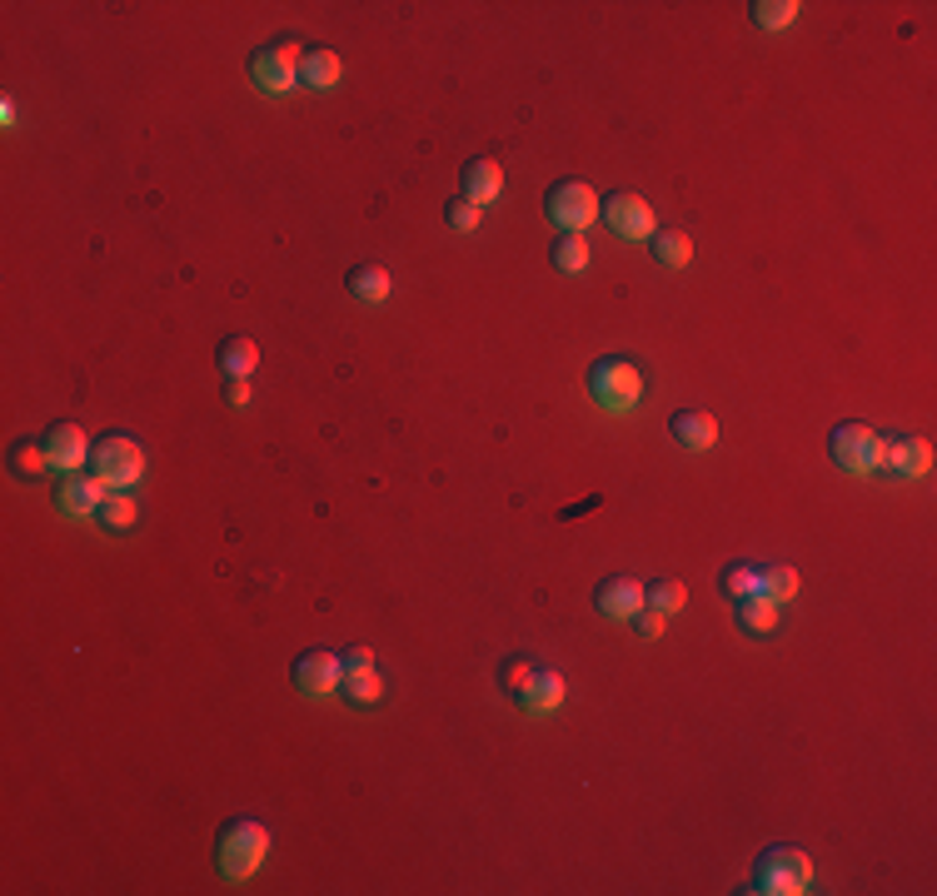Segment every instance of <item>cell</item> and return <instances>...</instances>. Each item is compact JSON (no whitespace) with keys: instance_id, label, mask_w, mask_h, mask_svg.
I'll list each match as a JSON object with an SVG mask.
<instances>
[{"instance_id":"1","label":"cell","mask_w":937,"mask_h":896,"mask_svg":"<svg viewBox=\"0 0 937 896\" xmlns=\"http://www.w3.org/2000/svg\"><path fill=\"white\" fill-rule=\"evenodd\" d=\"M265 857H270V827L255 817L225 822L215 837V862H220V877L230 882H250L265 867Z\"/></svg>"},{"instance_id":"2","label":"cell","mask_w":937,"mask_h":896,"mask_svg":"<svg viewBox=\"0 0 937 896\" xmlns=\"http://www.w3.org/2000/svg\"><path fill=\"white\" fill-rule=\"evenodd\" d=\"M644 369L634 364V359H599V364L589 369V399L599 409H609V414H628V409H638V399H644Z\"/></svg>"},{"instance_id":"3","label":"cell","mask_w":937,"mask_h":896,"mask_svg":"<svg viewBox=\"0 0 937 896\" xmlns=\"http://www.w3.org/2000/svg\"><path fill=\"white\" fill-rule=\"evenodd\" d=\"M90 473H96L110 493H126L146 479V449H140L130 434H106L96 449H90Z\"/></svg>"},{"instance_id":"4","label":"cell","mask_w":937,"mask_h":896,"mask_svg":"<svg viewBox=\"0 0 937 896\" xmlns=\"http://www.w3.org/2000/svg\"><path fill=\"white\" fill-rule=\"evenodd\" d=\"M813 887V862L798 847H768L754 867V887L764 896H803Z\"/></svg>"},{"instance_id":"5","label":"cell","mask_w":937,"mask_h":896,"mask_svg":"<svg viewBox=\"0 0 937 896\" xmlns=\"http://www.w3.org/2000/svg\"><path fill=\"white\" fill-rule=\"evenodd\" d=\"M300 66H305L300 40H275V46H260L250 56V80L265 95H290L300 85Z\"/></svg>"},{"instance_id":"6","label":"cell","mask_w":937,"mask_h":896,"mask_svg":"<svg viewBox=\"0 0 937 896\" xmlns=\"http://www.w3.org/2000/svg\"><path fill=\"white\" fill-rule=\"evenodd\" d=\"M828 459L838 463L843 473H858V479H868V473L883 469V434L868 424H838L828 434Z\"/></svg>"},{"instance_id":"7","label":"cell","mask_w":937,"mask_h":896,"mask_svg":"<svg viewBox=\"0 0 937 896\" xmlns=\"http://www.w3.org/2000/svg\"><path fill=\"white\" fill-rule=\"evenodd\" d=\"M544 214H549L564 234H579L599 220V194H594V184H584V180H559V184H549V194H544Z\"/></svg>"},{"instance_id":"8","label":"cell","mask_w":937,"mask_h":896,"mask_svg":"<svg viewBox=\"0 0 937 896\" xmlns=\"http://www.w3.org/2000/svg\"><path fill=\"white\" fill-rule=\"evenodd\" d=\"M599 220L609 224L619 240H654V210H648V200H644V194H634V190L604 194Z\"/></svg>"},{"instance_id":"9","label":"cell","mask_w":937,"mask_h":896,"mask_svg":"<svg viewBox=\"0 0 937 896\" xmlns=\"http://www.w3.org/2000/svg\"><path fill=\"white\" fill-rule=\"evenodd\" d=\"M290 677H295V693L329 697V693H339V683H345V663H339L335 653H325V647H310V653L295 657Z\"/></svg>"},{"instance_id":"10","label":"cell","mask_w":937,"mask_h":896,"mask_svg":"<svg viewBox=\"0 0 937 896\" xmlns=\"http://www.w3.org/2000/svg\"><path fill=\"white\" fill-rule=\"evenodd\" d=\"M90 439H86V429L76 424V419H56V424L46 429V453H50V469L66 479V473H80L90 463Z\"/></svg>"},{"instance_id":"11","label":"cell","mask_w":937,"mask_h":896,"mask_svg":"<svg viewBox=\"0 0 937 896\" xmlns=\"http://www.w3.org/2000/svg\"><path fill=\"white\" fill-rule=\"evenodd\" d=\"M933 469V444L928 439H883V469L878 473H893V479H923Z\"/></svg>"},{"instance_id":"12","label":"cell","mask_w":937,"mask_h":896,"mask_svg":"<svg viewBox=\"0 0 937 896\" xmlns=\"http://www.w3.org/2000/svg\"><path fill=\"white\" fill-rule=\"evenodd\" d=\"M106 483L96 479V473H66L56 489V509L70 513V519H90V513H100V503H106Z\"/></svg>"},{"instance_id":"13","label":"cell","mask_w":937,"mask_h":896,"mask_svg":"<svg viewBox=\"0 0 937 896\" xmlns=\"http://www.w3.org/2000/svg\"><path fill=\"white\" fill-rule=\"evenodd\" d=\"M594 607H599L604 617H614V623H628V617L644 607V583L628 578V573H614V578H604L599 588H594Z\"/></svg>"},{"instance_id":"14","label":"cell","mask_w":937,"mask_h":896,"mask_svg":"<svg viewBox=\"0 0 937 896\" xmlns=\"http://www.w3.org/2000/svg\"><path fill=\"white\" fill-rule=\"evenodd\" d=\"M668 434L678 439V449H694V453H708L718 444V424L704 409H678V414L668 419Z\"/></svg>"},{"instance_id":"15","label":"cell","mask_w":937,"mask_h":896,"mask_svg":"<svg viewBox=\"0 0 937 896\" xmlns=\"http://www.w3.org/2000/svg\"><path fill=\"white\" fill-rule=\"evenodd\" d=\"M465 200H474L484 210V204H494L504 194V170H499V160H469L465 170Z\"/></svg>"},{"instance_id":"16","label":"cell","mask_w":937,"mask_h":896,"mask_svg":"<svg viewBox=\"0 0 937 896\" xmlns=\"http://www.w3.org/2000/svg\"><path fill=\"white\" fill-rule=\"evenodd\" d=\"M519 707L529 717H549V713H559L564 707V677L559 673H534V683L524 687V697H519Z\"/></svg>"},{"instance_id":"17","label":"cell","mask_w":937,"mask_h":896,"mask_svg":"<svg viewBox=\"0 0 937 896\" xmlns=\"http://www.w3.org/2000/svg\"><path fill=\"white\" fill-rule=\"evenodd\" d=\"M215 364H220L225 379H250L255 364H260V349H255V339H245V334L220 339V349H215Z\"/></svg>"},{"instance_id":"18","label":"cell","mask_w":937,"mask_h":896,"mask_svg":"<svg viewBox=\"0 0 937 896\" xmlns=\"http://www.w3.org/2000/svg\"><path fill=\"white\" fill-rule=\"evenodd\" d=\"M339 75H345V60H339L335 50H325V46H310V50H305L300 85H310V90H335Z\"/></svg>"},{"instance_id":"19","label":"cell","mask_w":937,"mask_h":896,"mask_svg":"<svg viewBox=\"0 0 937 896\" xmlns=\"http://www.w3.org/2000/svg\"><path fill=\"white\" fill-rule=\"evenodd\" d=\"M349 294L365 299V304H385L389 290H395V280H389V270H379V264H355V270L345 274Z\"/></svg>"},{"instance_id":"20","label":"cell","mask_w":937,"mask_h":896,"mask_svg":"<svg viewBox=\"0 0 937 896\" xmlns=\"http://www.w3.org/2000/svg\"><path fill=\"white\" fill-rule=\"evenodd\" d=\"M10 473H16V479H40V473H50L46 439H20V444H10Z\"/></svg>"},{"instance_id":"21","label":"cell","mask_w":937,"mask_h":896,"mask_svg":"<svg viewBox=\"0 0 937 896\" xmlns=\"http://www.w3.org/2000/svg\"><path fill=\"white\" fill-rule=\"evenodd\" d=\"M718 588H724V597H734V603L758 597V593H764V568H754V563H728L724 578H718Z\"/></svg>"},{"instance_id":"22","label":"cell","mask_w":937,"mask_h":896,"mask_svg":"<svg viewBox=\"0 0 937 896\" xmlns=\"http://www.w3.org/2000/svg\"><path fill=\"white\" fill-rule=\"evenodd\" d=\"M684 603H688V588H684L678 578H654V583H644V607H654V613L674 617V613H684Z\"/></svg>"},{"instance_id":"23","label":"cell","mask_w":937,"mask_h":896,"mask_svg":"<svg viewBox=\"0 0 937 896\" xmlns=\"http://www.w3.org/2000/svg\"><path fill=\"white\" fill-rule=\"evenodd\" d=\"M738 627H744V633H758V637L774 633V627H778V603H774V597H764V593L744 597V603H738Z\"/></svg>"},{"instance_id":"24","label":"cell","mask_w":937,"mask_h":896,"mask_svg":"<svg viewBox=\"0 0 937 896\" xmlns=\"http://www.w3.org/2000/svg\"><path fill=\"white\" fill-rule=\"evenodd\" d=\"M100 528H110V533H130L136 528V519H140V509H136V499L130 493H106V503H100Z\"/></svg>"},{"instance_id":"25","label":"cell","mask_w":937,"mask_h":896,"mask_svg":"<svg viewBox=\"0 0 937 896\" xmlns=\"http://www.w3.org/2000/svg\"><path fill=\"white\" fill-rule=\"evenodd\" d=\"M339 693L349 697L355 707H375L379 697H385V677L375 673V667H365V673H345V683H339Z\"/></svg>"},{"instance_id":"26","label":"cell","mask_w":937,"mask_h":896,"mask_svg":"<svg viewBox=\"0 0 937 896\" xmlns=\"http://www.w3.org/2000/svg\"><path fill=\"white\" fill-rule=\"evenodd\" d=\"M654 260L668 264V270H684L688 260H694V240H688L684 230H664L654 234Z\"/></svg>"},{"instance_id":"27","label":"cell","mask_w":937,"mask_h":896,"mask_svg":"<svg viewBox=\"0 0 937 896\" xmlns=\"http://www.w3.org/2000/svg\"><path fill=\"white\" fill-rule=\"evenodd\" d=\"M554 264H559L564 274L589 270V240H584V234H559V244H554Z\"/></svg>"},{"instance_id":"28","label":"cell","mask_w":937,"mask_h":896,"mask_svg":"<svg viewBox=\"0 0 937 896\" xmlns=\"http://www.w3.org/2000/svg\"><path fill=\"white\" fill-rule=\"evenodd\" d=\"M754 20H758L764 30L793 26V20H798V0H758V6H754Z\"/></svg>"},{"instance_id":"29","label":"cell","mask_w":937,"mask_h":896,"mask_svg":"<svg viewBox=\"0 0 937 896\" xmlns=\"http://www.w3.org/2000/svg\"><path fill=\"white\" fill-rule=\"evenodd\" d=\"M764 597H774V603H793L798 597V573L793 568H764Z\"/></svg>"},{"instance_id":"30","label":"cell","mask_w":937,"mask_h":896,"mask_svg":"<svg viewBox=\"0 0 937 896\" xmlns=\"http://www.w3.org/2000/svg\"><path fill=\"white\" fill-rule=\"evenodd\" d=\"M534 673H539V667L529 663V657H509V663L499 667V683H504V693H514V697H524V687L534 683Z\"/></svg>"},{"instance_id":"31","label":"cell","mask_w":937,"mask_h":896,"mask_svg":"<svg viewBox=\"0 0 937 896\" xmlns=\"http://www.w3.org/2000/svg\"><path fill=\"white\" fill-rule=\"evenodd\" d=\"M445 220L455 224V230H479L484 210H479L474 200H465V194H459V200H449V204H445Z\"/></svg>"},{"instance_id":"32","label":"cell","mask_w":937,"mask_h":896,"mask_svg":"<svg viewBox=\"0 0 937 896\" xmlns=\"http://www.w3.org/2000/svg\"><path fill=\"white\" fill-rule=\"evenodd\" d=\"M339 663H345V673H365V667H375V647L355 643V647H349L345 657H339Z\"/></svg>"},{"instance_id":"33","label":"cell","mask_w":937,"mask_h":896,"mask_svg":"<svg viewBox=\"0 0 937 896\" xmlns=\"http://www.w3.org/2000/svg\"><path fill=\"white\" fill-rule=\"evenodd\" d=\"M634 623H638V633H644V637H658V633H664V613H654V607H638Z\"/></svg>"},{"instance_id":"34","label":"cell","mask_w":937,"mask_h":896,"mask_svg":"<svg viewBox=\"0 0 937 896\" xmlns=\"http://www.w3.org/2000/svg\"><path fill=\"white\" fill-rule=\"evenodd\" d=\"M225 399H230L235 409L250 404V379H225Z\"/></svg>"}]
</instances>
